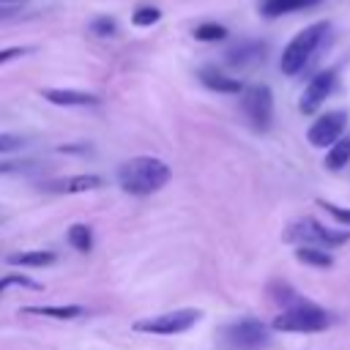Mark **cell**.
I'll return each mask as SVG.
<instances>
[{"label":"cell","mask_w":350,"mask_h":350,"mask_svg":"<svg viewBox=\"0 0 350 350\" xmlns=\"http://www.w3.org/2000/svg\"><path fill=\"white\" fill-rule=\"evenodd\" d=\"M170 178H172L170 164L156 156H134L118 167L120 189L134 197H148V194L159 191L161 186H167Z\"/></svg>","instance_id":"obj_1"},{"label":"cell","mask_w":350,"mask_h":350,"mask_svg":"<svg viewBox=\"0 0 350 350\" xmlns=\"http://www.w3.org/2000/svg\"><path fill=\"white\" fill-rule=\"evenodd\" d=\"M328 30H331L328 22H314V25L304 27V30L284 46V52H282V63H279L282 71H284L287 77H295L298 71H304L306 63L312 60V55L317 52V46L323 44V38L328 36Z\"/></svg>","instance_id":"obj_2"},{"label":"cell","mask_w":350,"mask_h":350,"mask_svg":"<svg viewBox=\"0 0 350 350\" xmlns=\"http://www.w3.org/2000/svg\"><path fill=\"white\" fill-rule=\"evenodd\" d=\"M284 241L290 243H298V246H320V249H328V246H342L350 241V232L347 230H331L314 219H298L287 227L284 232Z\"/></svg>","instance_id":"obj_3"},{"label":"cell","mask_w":350,"mask_h":350,"mask_svg":"<svg viewBox=\"0 0 350 350\" xmlns=\"http://www.w3.org/2000/svg\"><path fill=\"white\" fill-rule=\"evenodd\" d=\"M331 325V314L314 304H304L295 309H284L282 314L273 317L271 328L273 331H284V334H312V331H323Z\"/></svg>","instance_id":"obj_4"},{"label":"cell","mask_w":350,"mask_h":350,"mask_svg":"<svg viewBox=\"0 0 350 350\" xmlns=\"http://www.w3.org/2000/svg\"><path fill=\"white\" fill-rule=\"evenodd\" d=\"M221 339L232 350H262L271 342V331H268V325H262L254 317H241V320L224 325Z\"/></svg>","instance_id":"obj_5"},{"label":"cell","mask_w":350,"mask_h":350,"mask_svg":"<svg viewBox=\"0 0 350 350\" xmlns=\"http://www.w3.org/2000/svg\"><path fill=\"white\" fill-rule=\"evenodd\" d=\"M200 317H202L200 309H175V312H164V314H153V317L137 320L134 331H139V334H159V336H175V334L189 331Z\"/></svg>","instance_id":"obj_6"},{"label":"cell","mask_w":350,"mask_h":350,"mask_svg":"<svg viewBox=\"0 0 350 350\" xmlns=\"http://www.w3.org/2000/svg\"><path fill=\"white\" fill-rule=\"evenodd\" d=\"M241 109L257 131H265L273 120V93L268 85H249L241 93Z\"/></svg>","instance_id":"obj_7"},{"label":"cell","mask_w":350,"mask_h":350,"mask_svg":"<svg viewBox=\"0 0 350 350\" xmlns=\"http://www.w3.org/2000/svg\"><path fill=\"white\" fill-rule=\"evenodd\" d=\"M345 126H347V112H345V109L325 112V115H320V118L309 126L306 139H309L314 148H331V145L342 137Z\"/></svg>","instance_id":"obj_8"},{"label":"cell","mask_w":350,"mask_h":350,"mask_svg":"<svg viewBox=\"0 0 350 350\" xmlns=\"http://www.w3.org/2000/svg\"><path fill=\"white\" fill-rule=\"evenodd\" d=\"M334 82H336V71H334V68L314 74V77L309 79V85L304 88V93H301L298 109H301L304 115H314L317 107H320V104L328 98V93L334 90Z\"/></svg>","instance_id":"obj_9"},{"label":"cell","mask_w":350,"mask_h":350,"mask_svg":"<svg viewBox=\"0 0 350 350\" xmlns=\"http://www.w3.org/2000/svg\"><path fill=\"white\" fill-rule=\"evenodd\" d=\"M104 186V178L101 175H68V178H55V180H46L41 189L49 191V194H82V191H96Z\"/></svg>","instance_id":"obj_10"},{"label":"cell","mask_w":350,"mask_h":350,"mask_svg":"<svg viewBox=\"0 0 350 350\" xmlns=\"http://www.w3.org/2000/svg\"><path fill=\"white\" fill-rule=\"evenodd\" d=\"M224 60L235 68L257 66L260 60H265V44L262 41H241V44H235L224 52Z\"/></svg>","instance_id":"obj_11"},{"label":"cell","mask_w":350,"mask_h":350,"mask_svg":"<svg viewBox=\"0 0 350 350\" xmlns=\"http://www.w3.org/2000/svg\"><path fill=\"white\" fill-rule=\"evenodd\" d=\"M41 96L55 107H96L101 98L85 90H63V88H44Z\"/></svg>","instance_id":"obj_12"},{"label":"cell","mask_w":350,"mask_h":350,"mask_svg":"<svg viewBox=\"0 0 350 350\" xmlns=\"http://www.w3.org/2000/svg\"><path fill=\"white\" fill-rule=\"evenodd\" d=\"M197 77H200V82H202L205 88H211V90H216V93H243V82H241L238 77H230V74L219 71L216 66L200 68Z\"/></svg>","instance_id":"obj_13"},{"label":"cell","mask_w":350,"mask_h":350,"mask_svg":"<svg viewBox=\"0 0 350 350\" xmlns=\"http://www.w3.org/2000/svg\"><path fill=\"white\" fill-rule=\"evenodd\" d=\"M22 314H38V317H52V320H74L82 317L85 309L77 304H55V306H22Z\"/></svg>","instance_id":"obj_14"},{"label":"cell","mask_w":350,"mask_h":350,"mask_svg":"<svg viewBox=\"0 0 350 350\" xmlns=\"http://www.w3.org/2000/svg\"><path fill=\"white\" fill-rule=\"evenodd\" d=\"M320 0H262L260 3V14L273 19V16H282V14H293V11H304V8H312L317 5Z\"/></svg>","instance_id":"obj_15"},{"label":"cell","mask_w":350,"mask_h":350,"mask_svg":"<svg viewBox=\"0 0 350 350\" xmlns=\"http://www.w3.org/2000/svg\"><path fill=\"white\" fill-rule=\"evenodd\" d=\"M8 262L11 265H22V268H44V265H52L55 262V252H46V249L14 252V254H8Z\"/></svg>","instance_id":"obj_16"},{"label":"cell","mask_w":350,"mask_h":350,"mask_svg":"<svg viewBox=\"0 0 350 350\" xmlns=\"http://www.w3.org/2000/svg\"><path fill=\"white\" fill-rule=\"evenodd\" d=\"M268 293H271V301L279 304V306H284V309H295V306L309 304V301L301 298V293L293 290L287 282H271V284H268Z\"/></svg>","instance_id":"obj_17"},{"label":"cell","mask_w":350,"mask_h":350,"mask_svg":"<svg viewBox=\"0 0 350 350\" xmlns=\"http://www.w3.org/2000/svg\"><path fill=\"white\" fill-rule=\"evenodd\" d=\"M347 161H350V134H342V137L328 148V153H325V170L339 172V170L347 167Z\"/></svg>","instance_id":"obj_18"},{"label":"cell","mask_w":350,"mask_h":350,"mask_svg":"<svg viewBox=\"0 0 350 350\" xmlns=\"http://www.w3.org/2000/svg\"><path fill=\"white\" fill-rule=\"evenodd\" d=\"M295 257H298V262L312 265V268H331L334 265V257L320 246H298Z\"/></svg>","instance_id":"obj_19"},{"label":"cell","mask_w":350,"mask_h":350,"mask_svg":"<svg viewBox=\"0 0 350 350\" xmlns=\"http://www.w3.org/2000/svg\"><path fill=\"white\" fill-rule=\"evenodd\" d=\"M66 241H68L71 249L88 254V252L93 249V230H90L88 224H71V227L66 230Z\"/></svg>","instance_id":"obj_20"},{"label":"cell","mask_w":350,"mask_h":350,"mask_svg":"<svg viewBox=\"0 0 350 350\" xmlns=\"http://www.w3.org/2000/svg\"><path fill=\"white\" fill-rule=\"evenodd\" d=\"M194 38L197 41H221V38H227V27L219 22H202L194 27Z\"/></svg>","instance_id":"obj_21"},{"label":"cell","mask_w":350,"mask_h":350,"mask_svg":"<svg viewBox=\"0 0 350 350\" xmlns=\"http://www.w3.org/2000/svg\"><path fill=\"white\" fill-rule=\"evenodd\" d=\"M161 19V11L156 8V5H139V8H134V14H131V22L137 25V27H150V25H156Z\"/></svg>","instance_id":"obj_22"},{"label":"cell","mask_w":350,"mask_h":350,"mask_svg":"<svg viewBox=\"0 0 350 350\" xmlns=\"http://www.w3.org/2000/svg\"><path fill=\"white\" fill-rule=\"evenodd\" d=\"M38 170L36 161H27V159H5L0 161V175H25V172H33Z\"/></svg>","instance_id":"obj_23"},{"label":"cell","mask_w":350,"mask_h":350,"mask_svg":"<svg viewBox=\"0 0 350 350\" xmlns=\"http://www.w3.org/2000/svg\"><path fill=\"white\" fill-rule=\"evenodd\" d=\"M88 30H90L93 36H98V38H109V36L118 33V22H115L112 16H96V19L88 25Z\"/></svg>","instance_id":"obj_24"},{"label":"cell","mask_w":350,"mask_h":350,"mask_svg":"<svg viewBox=\"0 0 350 350\" xmlns=\"http://www.w3.org/2000/svg\"><path fill=\"white\" fill-rule=\"evenodd\" d=\"M317 205L325 211V213H331L339 224H347L350 227V208H342V205H334V202H328V200H317Z\"/></svg>","instance_id":"obj_25"},{"label":"cell","mask_w":350,"mask_h":350,"mask_svg":"<svg viewBox=\"0 0 350 350\" xmlns=\"http://www.w3.org/2000/svg\"><path fill=\"white\" fill-rule=\"evenodd\" d=\"M11 284H19V287H38L33 279H27V276H22V273H5V276H0V295H3Z\"/></svg>","instance_id":"obj_26"},{"label":"cell","mask_w":350,"mask_h":350,"mask_svg":"<svg viewBox=\"0 0 350 350\" xmlns=\"http://www.w3.org/2000/svg\"><path fill=\"white\" fill-rule=\"evenodd\" d=\"M22 145H25V137H19V134H0V153L19 150Z\"/></svg>","instance_id":"obj_27"},{"label":"cell","mask_w":350,"mask_h":350,"mask_svg":"<svg viewBox=\"0 0 350 350\" xmlns=\"http://www.w3.org/2000/svg\"><path fill=\"white\" fill-rule=\"evenodd\" d=\"M30 52H33V46H5V49H0V66L8 60H16L22 55H30Z\"/></svg>","instance_id":"obj_28"},{"label":"cell","mask_w":350,"mask_h":350,"mask_svg":"<svg viewBox=\"0 0 350 350\" xmlns=\"http://www.w3.org/2000/svg\"><path fill=\"white\" fill-rule=\"evenodd\" d=\"M16 11H22V5H3V8H0V22L8 19V16H14Z\"/></svg>","instance_id":"obj_29"},{"label":"cell","mask_w":350,"mask_h":350,"mask_svg":"<svg viewBox=\"0 0 350 350\" xmlns=\"http://www.w3.org/2000/svg\"><path fill=\"white\" fill-rule=\"evenodd\" d=\"M25 3H27V0H0V8H3V5H25Z\"/></svg>","instance_id":"obj_30"}]
</instances>
